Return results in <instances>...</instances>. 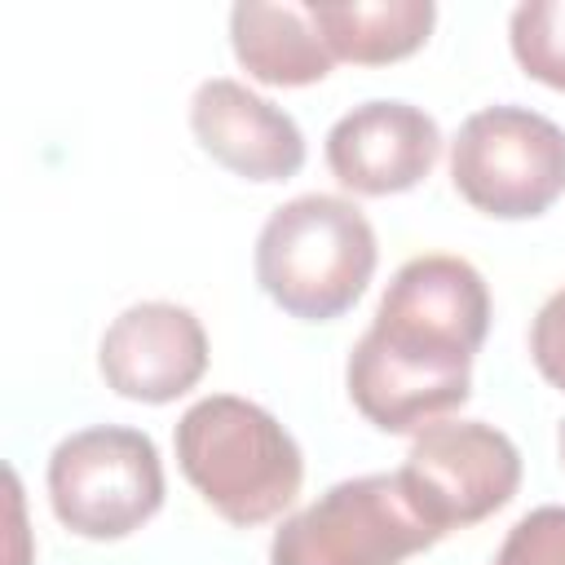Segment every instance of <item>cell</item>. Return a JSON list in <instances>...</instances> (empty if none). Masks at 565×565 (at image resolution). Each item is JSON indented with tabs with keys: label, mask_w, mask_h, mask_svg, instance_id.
<instances>
[{
	"label": "cell",
	"mask_w": 565,
	"mask_h": 565,
	"mask_svg": "<svg viewBox=\"0 0 565 565\" xmlns=\"http://www.w3.org/2000/svg\"><path fill=\"white\" fill-rule=\"evenodd\" d=\"M322 154L344 190L362 199H384L415 190L433 172L441 154V128L415 102L375 97L331 124Z\"/></svg>",
	"instance_id": "obj_9"
},
{
	"label": "cell",
	"mask_w": 565,
	"mask_h": 565,
	"mask_svg": "<svg viewBox=\"0 0 565 565\" xmlns=\"http://www.w3.org/2000/svg\"><path fill=\"white\" fill-rule=\"evenodd\" d=\"M530 358L539 375L565 393V287L543 300V309L530 322Z\"/></svg>",
	"instance_id": "obj_15"
},
{
	"label": "cell",
	"mask_w": 565,
	"mask_h": 565,
	"mask_svg": "<svg viewBox=\"0 0 565 565\" xmlns=\"http://www.w3.org/2000/svg\"><path fill=\"white\" fill-rule=\"evenodd\" d=\"M450 185L481 216H543L565 194V128L530 106H481L450 141Z\"/></svg>",
	"instance_id": "obj_5"
},
{
	"label": "cell",
	"mask_w": 565,
	"mask_h": 565,
	"mask_svg": "<svg viewBox=\"0 0 565 565\" xmlns=\"http://www.w3.org/2000/svg\"><path fill=\"white\" fill-rule=\"evenodd\" d=\"M97 371L106 388L128 402H177L207 371V331L185 305L137 300L102 331Z\"/></svg>",
	"instance_id": "obj_8"
},
{
	"label": "cell",
	"mask_w": 565,
	"mask_h": 565,
	"mask_svg": "<svg viewBox=\"0 0 565 565\" xmlns=\"http://www.w3.org/2000/svg\"><path fill=\"white\" fill-rule=\"evenodd\" d=\"M556 450H561V468H565V419H561V428H556Z\"/></svg>",
	"instance_id": "obj_16"
},
{
	"label": "cell",
	"mask_w": 565,
	"mask_h": 565,
	"mask_svg": "<svg viewBox=\"0 0 565 565\" xmlns=\"http://www.w3.org/2000/svg\"><path fill=\"white\" fill-rule=\"evenodd\" d=\"M230 49L238 66L269 88H305L331 75L335 57L322 44L309 4L243 0L230 9Z\"/></svg>",
	"instance_id": "obj_11"
},
{
	"label": "cell",
	"mask_w": 565,
	"mask_h": 565,
	"mask_svg": "<svg viewBox=\"0 0 565 565\" xmlns=\"http://www.w3.org/2000/svg\"><path fill=\"white\" fill-rule=\"evenodd\" d=\"M44 486L53 516L71 534L115 543L163 508V459L141 428L93 424L53 446Z\"/></svg>",
	"instance_id": "obj_4"
},
{
	"label": "cell",
	"mask_w": 565,
	"mask_h": 565,
	"mask_svg": "<svg viewBox=\"0 0 565 565\" xmlns=\"http://www.w3.org/2000/svg\"><path fill=\"white\" fill-rule=\"evenodd\" d=\"M397 486L437 534L468 530L512 503L521 486V450L494 424L437 419L411 437Z\"/></svg>",
	"instance_id": "obj_7"
},
{
	"label": "cell",
	"mask_w": 565,
	"mask_h": 565,
	"mask_svg": "<svg viewBox=\"0 0 565 565\" xmlns=\"http://www.w3.org/2000/svg\"><path fill=\"white\" fill-rule=\"evenodd\" d=\"M441 534L406 503L397 472L335 481L291 512L269 543V565H402Z\"/></svg>",
	"instance_id": "obj_6"
},
{
	"label": "cell",
	"mask_w": 565,
	"mask_h": 565,
	"mask_svg": "<svg viewBox=\"0 0 565 565\" xmlns=\"http://www.w3.org/2000/svg\"><path fill=\"white\" fill-rule=\"evenodd\" d=\"M380 260L375 230L353 199L296 194L274 207L256 234L260 291L300 322H335L349 313Z\"/></svg>",
	"instance_id": "obj_3"
},
{
	"label": "cell",
	"mask_w": 565,
	"mask_h": 565,
	"mask_svg": "<svg viewBox=\"0 0 565 565\" xmlns=\"http://www.w3.org/2000/svg\"><path fill=\"white\" fill-rule=\"evenodd\" d=\"M309 18L335 62L388 66L424 49L437 4L433 0H309Z\"/></svg>",
	"instance_id": "obj_12"
},
{
	"label": "cell",
	"mask_w": 565,
	"mask_h": 565,
	"mask_svg": "<svg viewBox=\"0 0 565 565\" xmlns=\"http://www.w3.org/2000/svg\"><path fill=\"white\" fill-rule=\"evenodd\" d=\"M181 477L230 525L252 530L282 516L305 481L296 437L260 402L238 393H207L172 428Z\"/></svg>",
	"instance_id": "obj_2"
},
{
	"label": "cell",
	"mask_w": 565,
	"mask_h": 565,
	"mask_svg": "<svg viewBox=\"0 0 565 565\" xmlns=\"http://www.w3.org/2000/svg\"><path fill=\"white\" fill-rule=\"evenodd\" d=\"M508 44L516 66L565 93V0H525L508 18Z\"/></svg>",
	"instance_id": "obj_13"
},
{
	"label": "cell",
	"mask_w": 565,
	"mask_h": 565,
	"mask_svg": "<svg viewBox=\"0 0 565 565\" xmlns=\"http://www.w3.org/2000/svg\"><path fill=\"white\" fill-rule=\"evenodd\" d=\"M494 565H565V503L530 508L503 534Z\"/></svg>",
	"instance_id": "obj_14"
},
{
	"label": "cell",
	"mask_w": 565,
	"mask_h": 565,
	"mask_svg": "<svg viewBox=\"0 0 565 565\" xmlns=\"http://www.w3.org/2000/svg\"><path fill=\"white\" fill-rule=\"evenodd\" d=\"M190 132L194 141L234 177L247 181H291L305 168V132L300 124L252 93L230 75H212L190 97Z\"/></svg>",
	"instance_id": "obj_10"
},
{
	"label": "cell",
	"mask_w": 565,
	"mask_h": 565,
	"mask_svg": "<svg viewBox=\"0 0 565 565\" xmlns=\"http://www.w3.org/2000/svg\"><path fill=\"white\" fill-rule=\"evenodd\" d=\"M490 331V287L463 256H411L344 362L349 402L380 433H419L472 397Z\"/></svg>",
	"instance_id": "obj_1"
}]
</instances>
